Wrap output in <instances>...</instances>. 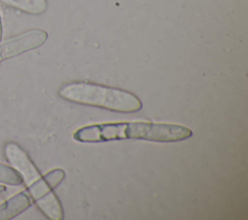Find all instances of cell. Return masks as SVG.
<instances>
[{
	"instance_id": "6da1fadb",
	"label": "cell",
	"mask_w": 248,
	"mask_h": 220,
	"mask_svg": "<svg viewBox=\"0 0 248 220\" xmlns=\"http://www.w3.org/2000/svg\"><path fill=\"white\" fill-rule=\"evenodd\" d=\"M188 127L148 121H121L92 124L78 128L73 135L79 142L97 143L119 140H143L156 142H176L189 139Z\"/></svg>"
},
{
	"instance_id": "7a4b0ae2",
	"label": "cell",
	"mask_w": 248,
	"mask_h": 220,
	"mask_svg": "<svg viewBox=\"0 0 248 220\" xmlns=\"http://www.w3.org/2000/svg\"><path fill=\"white\" fill-rule=\"evenodd\" d=\"M3 153L8 164L21 176L29 196L44 215L50 220L63 219L64 212L57 196L25 150L15 141H8Z\"/></svg>"
},
{
	"instance_id": "3957f363",
	"label": "cell",
	"mask_w": 248,
	"mask_h": 220,
	"mask_svg": "<svg viewBox=\"0 0 248 220\" xmlns=\"http://www.w3.org/2000/svg\"><path fill=\"white\" fill-rule=\"evenodd\" d=\"M64 100L114 112L131 113L141 110L142 103L135 94L116 87L90 82H72L58 91Z\"/></svg>"
},
{
	"instance_id": "277c9868",
	"label": "cell",
	"mask_w": 248,
	"mask_h": 220,
	"mask_svg": "<svg viewBox=\"0 0 248 220\" xmlns=\"http://www.w3.org/2000/svg\"><path fill=\"white\" fill-rule=\"evenodd\" d=\"M47 40L44 30L33 29L0 42V57L8 60L43 46Z\"/></svg>"
},
{
	"instance_id": "5b68a950",
	"label": "cell",
	"mask_w": 248,
	"mask_h": 220,
	"mask_svg": "<svg viewBox=\"0 0 248 220\" xmlns=\"http://www.w3.org/2000/svg\"><path fill=\"white\" fill-rule=\"evenodd\" d=\"M32 205V199L25 191L12 196L0 204V220H11Z\"/></svg>"
},
{
	"instance_id": "8992f818",
	"label": "cell",
	"mask_w": 248,
	"mask_h": 220,
	"mask_svg": "<svg viewBox=\"0 0 248 220\" xmlns=\"http://www.w3.org/2000/svg\"><path fill=\"white\" fill-rule=\"evenodd\" d=\"M4 5L30 15H41L47 8L46 0H0Z\"/></svg>"
},
{
	"instance_id": "52a82bcc",
	"label": "cell",
	"mask_w": 248,
	"mask_h": 220,
	"mask_svg": "<svg viewBox=\"0 0 248 220\" xmlns=\"http://www.w3.org/2000/svg\"><path fill=\"white\" fill-rule=\"evenodd\" d=\"M0 183L10 186H18L23 184L19 173L10 165L0 163Z\"/></svg>"
},
{
	"instance_id": "ba28073f",
	"label": "cell",
	"mask_w": 248,
	"mask_h": 220,
	"mask_svg": "<svg viewBox=\"0 0 248 220\" xmlns=\"http://www.w3.org/2000/svg\"><path fill=\"white\" fill-rule=\"evenodd\" d=\"M44 177L47 181L49 186L54 190L63 181L65 177V173L61 169H54L46 173Z\"/></svg>"
},
{
	"instance_id": "9c48e42d",
	"label": "cell",
	"mask_w": 248,
	"mask_h": 220,
	"mask_svg": "<svg viewBox=\"0 0 248 220\" xmlns=\"http://www.w3.org/2000/svg\"><path fill=\"white\" fill-rule=\"evenodd\" d=\"M2 33H3V26H2V17L0 13V42L2 41Z\"/></svg>"
},
{
	"instance_id": "30bf717a",
	"label": "cell",
	"mask_w": 248,
	"mask_h": 220,
	"mask_svg": "<svg viewBox=\"0 0 248 220\" xmlns=\"http://www.w3.org/2000/svg\"><path fill=\"white\" fill-rule=\"evenodd\" d=\"M5 190H6V186H5L4 184H1V183H0V194L3 193Z\"/></svg>"
},
{
	"instance_id": "8fae6325",
	"label": "cell",
	"mask_w": 248,
	"mask_h": 220,
	"mask_svg": "<svg viewBox=\"0 0 248 220\" xmlns=\"http://www.w3.org/2000/svg\"><path fill=\"white\" fill-rule=\"evenodd\" d=\"M1 61H2V59H1V57H0V62H1Z\"/></svg>"
}]
</instances>
